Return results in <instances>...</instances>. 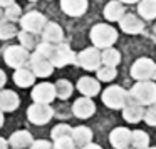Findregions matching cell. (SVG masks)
Masks as SVG:
<instances>
[{"label": "cell", "mask_w": 156, "mask_h": 149, "mask_svg": "<svg viewBox=\"0 0 156 149\" xmlns=\"http://www.w3.org/2000/svg\"><path fill=\"white\" fill-rule=\"evenodd\" d=\"M129 99L143 106H151L156 102V84L153 81H138L129 91Z\"/></svg>", "instance_id": "cell-1"}, {"label": "cell", "mask_w": 156, "mask_h": 149, "mask_svg": "<svg viewBox=\"0 0 156 149\" xmlns=\"http://www.w3.org/2000/svg\"><path fill=\"white\" fill-rule=\"evenodd\" d=\"M91 37L94 47L98 49H108L118 40V32H116L114 27L111 25H106V24H98L91 29Z\"/></svg>", "instance_id": "cell-2"}, {"label": "cell", "mask_w": 156, "mask_h": 149, "mask_svg": "<svg viewBox=\"0 0 156 149\" xmlns=\"http://www.w3.org/2000/svg\"><path fill=\"white\" fill-rule=\"evenodd\" d=\"M30 50H27L25 47H22L20 44L19 45H7L4 49V61L9 67L20 69V67H27L29 61H30Z\"/></svg>", "instance_id": "cell-3"}, {"label": "cell", "mask_w": 156, "mask_h": 149, "mask_svg": "<svg viewBox=\"0 0 156 149\" xmlns=\"http://www.w3.org/2000/svg\"><path fill=\"white\" fill-rule=\"evenodd\" d=\"M128 101H129V94L121 85H109L108 89L102 91V102L109 109H122L128 104Z\"/></svg>", "instance_id": "cell-4"}, {"label": "cell", "mask_w": 156, "mask_h": 149, "mask_svg": "<svg viewBox=\"0 0 156 149\" xmlns=\"http://www.w3.org/2000/svg\"><path fill=\"white\" fill-rule=\"evenodd\" d=\"M52 117H54V109L49 104L34 102L32 106L27 107V119L34 126H45L47 122H51Z\"/></svg>", "instance_id": "cell-5"}, {"label": "cell", "mask_w": 156, "mask_h": 149, "mask_svg": "<svg viewBox=\"0 0 156 149\" xmlns=\"http://www.w3.org/2000/svg\"><path fill=\"white\" fill-rule=\"evenodd\" d=\"M45 24H47V19H45L44 14L37 10H30V12H25L24 15L20 17L19 20V25H20L22 30H27V32H32V34H42Z\"/></svg>", "instance_id": "cell-6"}, {"label": "cell", "mask_w": 156, "mask_h": 149, "mask_svg": "<svg viewBox=\"0 0 156 149\" xmlns=\"http://www.w3.org/2000/svg\"><path fill=\"white\" fill-rule=\"evenodd\" d=\"M101 52L98 47H87L77 54V62L76 64L79 67L86 69V71H98L101 65Z\"/></svg>", "instance_id": "cell-7"}, {"label": "cell", "mask_w": 156, "mask_h": 149, "mask_svg": "<svg viewBox=\"0 0 156 149\" xmlns=\"http://www.w3.org/2000/svg\"><path fill=\"white\" fill-rule=\"evenodd\" d=\"M30 97L34 102H39V104H51L57 94H55V85L51 84V82H39V84L32 85V92Z\"/></svg>", "instance_id": "cell-8"}, {"label": "cell", "mask_w": 156, "mask_h": 149, "mask_svg": "<svg viewBox=\"0 0 156 149\" xmlns=\"http://www.w3.org/2000/svg\"><path fill=\"white\" fill-rule=\"evenodd\" d=\"M51 62L54 64V67H66L69 64H76L77 62V55L72 52V49L67 44H57L54 49V54L51 57Z\"/></svg>", "instance_id": "cell-9"}, {"label": "cell", "mask_w": 156, "mask_h": 149, "mask_svg": "<svg viewBox=\"0 0 156 149\" xmlns=\"http://www.w3.org/2000/svg\"><path fill=\"white\" fill-rule=\"evenodd\" d=\"M29 67L32 69V72L35 74V77L45 79L54 72V64L51 62V59L42 57V55L32 52L30 54V61H29Z\"/></svg>", "instance_id": "cell-10"}, {"label": "cell", "mask_w": 156, "mask_h": 149, "mask_svg": "<svg viewBox=\"0 0 156 149\" xmlns=\"http://www.w3.org/2000/svg\"><path fill=\"white\" fill-rule=\"evenodd\" d=\"M154 62L148 57H141L131 65V75L136 81H149L153 77Z\"/></svg>", "instance_id": "cell-11"}, {"label": "cell", "mask_w": 156, "mask_h": 149, "mask_svg": "<svg viewBox=\"0 0 156 149\" xmlns=\"http://www.w3.org/2000/svg\"><path fill=\"white\" fill-rule=\"evenodd\" d=\"M94 112H96V104L92 102V97L82 95V97L76 99L74 104H72V114L79 119H87Z\"/></svg>", "instance_id": "cell-12"}, {"label": "cell", "mask_w": 156, "mask_h": 149, "mask_svg": "<svg viewBox=\"0 0 156 149\" xmlns=\"http://www.w3.org/2000/svg\"><path fill=\"white\" fill-rule=\"evenodd\" d=\"M20 106V97L12 89H0V111L14 112Z\"/></svg>", "instance_id": "cell-13"}, {"label": "cell", "mask_w": 156, "mask_h": 149, "mask_svg": "<svg viewBox=\"0 0 156 149\" xmlns=\"http://www.w3.org/2000/svg\"><path fill=\"white\" fill-rule=\"evenodd\" d=\"M109 142L114 149H126L131 146V131L128 127H116L109 134Z\"/></svg>", "instance_id": "cell-14"}, {"label": "cell", "mask_w": 156, "mask_h": 149, "mask_svg": "<svg viewBox=\"0 0 156 149\" xmlns=\"http://www.w3.org/2000/svg\"><path fill=\"white\" fill-rule=\"evenodd\" d=\"M144 107H143V104H139V102L136 101H128V104L122 107V117H124V121L131 122V124H136V122H139L141 119H144Z\"/></svg>", "instance_id": "cell-15"}, {"label": "cell", "mask_w": 156, "mask_h": 149, "mask_svg": "<svg viewBox=\"0 0 156 149\" xmlns=\"http://www.w3.org/2000/svg\"><path fill=\"white\" fill-rule=\"evenodd\" d=\"M34 142V137L29 131L25 129H20V131H15L10 134L9 137V146L12 149H29Z\"/></svg>", "instance_id": "cell-16"}, {"label": "cell", "mask_w": 156, "mask_h": 149, "mask_svg": "<svg viewBox=\"0 0 156 149\" xmlns=\"http://www.w3.org/2000/svg\"><path fill=\"white\" fill-rule=\"evenodd\" d=\"M41 35H42V40L44 42L57 45V44H61L62 39H64V30H62V27L59 24H55V22H47Z\"/></svg>", "instance_id": "cell-17"}, {"label": "cell", "mask_w": 156, "mask_h": 149, "mask_svg": "<svg viewBox=\"0 0 156 149\" xmlns=\"http://www.w3.org/2000/svg\"><path fill=\"white\" fill-rule=\"evenodd\" d=\"M77 91L81 92L82 95H86V97H94V95L99 94V91H101V84H99L98 79L94 77H81L77 81Z\"/></svg>", "instance_id": "cell-18"}, {"label": "cell", "mask_w": 156, "mask_h": 149, "mask_svg": "<svg viewBox=\"0 0 156 149\" xmlns=\"http://www.w3.org/2000/svg\"><path fill=\"white\" fill-rule=\"evenodd\" d=\"M61 9L69 17H81L87 10V0H61Z\"/></svg>", "instance_id": "cell-19"}, {"label": "cell", "mask_w": 156, "mask_h": 149, "mask_svg": "<svg viewBox=\"0 0 156 149\" xmlns=\"http://www.w3.org/2000/svg\"><path fill=\"white\" fill-rule=\"evenodd\" d=\"M35 74L32 72L30 67H20V69H15L14 72V82L17 87H22V89H27V87H32L35 84Z\"/></svg>", "instance_id": "cell-20"}, {"label": "cell", "mask_w": 156, "mask_h": 149, "mask_svg": "<svg viewBox=\"0 0 156 149\" xmlns=\"http://www.w3.org/2000/svg\"><path fill=\"white\" fill-rule=\"evenodd\" d=\"M119 25H121L122 32H126V34H139V32H143V29H144L143 20L138 19L136 15H133V14L122 15V19L119 20Z\"/></svg>", "instance_id": "cell-21"}, {"label": "cell", "mask_w": 156, "mask_h": 149, "mask_svg": "<svg viewBox=\"0 0 156 149\" xmlns=\"http://www.w3.org/2000/svg\"><path fill=\"white\" fill-rule=\"evenodd\" d=\"M71 137L74 141L76 147H84L89 142H92V131L87 127V126H77V127H72Z\"/></svg>", "instance_id": "cell-22"}, {"label": "cell", "mask_w": 156, "mask_h": 149, "mask_svg": "<svg viewBox=\"0 0 156 149\" xmlns=\"http://www.w3.org/2000/svg\"><path fill=\"white\" fill-rule=\"evenodd\" d=\"M122 15H124V7H122V4L118 2V0H112V2H109L104 7V17H106V20H109V22L121 20Z\"/></svg>", "instance_id": "cell-23"}, {"label": "cell", "mask_w": 156, "mask_h": 149, "mask_svg": "<svg viewBox=\"0 0 156 149\" xmlns=\"http://www.w3.org/2000/svg\"><path fill=\"white\" fill-rule=\"evenodd\" d=\"M17 39H19V44L22 47H25L27 50H34L39 44V39H37V34H32V32H27V30H19L17 34Z\"/></svg>", "instance_id": "cell-24"}, {"label": "cell", "mask_w": 156, "mask_h": 149, "mask_svg": "<svg viewBox=\"0 0 156 149\" xmlns=\"http://www.w3.org/2000/svg\"><path fill=\"white\" fill-rule=\"evenodd\" d=\"M138 12L146 20L156 19V0H141L138 5Z\"/></svg>", "instance_id": "cell-25"}, {"label": "cell", "mask_w": 156, "mask_h": 149, "mask_svg": "<svg viewBox=\"0 0 156 149\" xmlns=\"http://www.w3.org/2000/svg\"><path fill=\"white\" fill-rule=\"evenodd\" d=\"M54 85H55V94H57V97L62 99V101L69 99L72 95V92H74V85H72L67 79H59Z\"/></svg>", "instance_id": "cell-26"}, {"label": "cell", "mask_w": 156, "mask_h": 149, "mask_svg": "<svg viewBox=\"0 0 156 149\" xmlns=\"http://www.w3.org/2000/svg\"><path fill=\"white\" fill-rule=\"evenodd\" d=\"M19 34V29L14 22H9V20H2L0 22V40H10V39L17 37Z\"/></svg>", "instance_id": "cell-27"}, {"label": "cell", "mask_w": 156, "mask_h": 149, "mask_svg": "<svg viewBox=\"0 0 156 149\" xmlns=\"http://www.w3.org/2000/svg\"><path fill=\"white\" fill-rule=\"evenodd\" d=\"M101 61H102V64H104V65H112V67H116V65L121 62V54H119L116 49L108 47V49H104V50H102Z\"/></svg>", "instance_id": "cell-28"}, {"label": "cell", "mask_w": 156, "mask_h": 149, "mask_svg": "<svg viewBox=\"0 0 156 149\" xmlns=\"http://www.w3.org/2000/svg\"><path fill=\"white\" fill-rule=\"evenodd\" d=\"M131 146L134 149H146L149 146V136L144 131H131Z\"/></svg>", "instance_id": "cell-29"}, {"label": "cell", "mask_w": 156, "mask_h": 149, "mask_svg": "<svg viewBox=\"0 0 156 149\" xmlns=\"http://www.w3.org/2000/svg\"><path fill=\"white\" fill-rule=\"evenodd\" d=\"M22 7L19 4H12V5H9L7 9L4 10V19L5 20H9V22H19L20 20V17H22Z\"/></svg>", "instance_id": "cell-30"}, {"label": "cell", "mask_w": 156, "mask_h": 149, "mask_svg": "<svg viewBox=\"0 0 156 149\" xmlns=\"http://www.w3.org/2000/svg\"><path fill=\"white\" fill-rule=\"evenodd\" d=\"M116 75H118V72L112 65H102L98 69V81L101 82H111L112 79H116Z\"/></svg>", "instance_id": "cell-31"}, {"label": "cell", "mask_w": 156, "mask_h": 149, "mask_svg": "<svg viewBox=\"0 0 156 149\" xmlns=\"http://www.w3.org/2000/svg\"><path fill=\"white\" fill-rule=\"evenodd\" d=\"M54 49H55L54 44H49V42L42 40V42H39V44H37V47L34 49V52H35V54H39V55H42V57L51 59L52 54H54Z\"/></svg>", "instance_id": "cell-32"}, {"label": "cell", "mask_w": 156, "mask_h": 149, "mask_svg": "<svg viewBox=\"0 0 156 149\" xmlns=\"http://www.w3.org/2000/svg\"><path fill=\"white\" fill-rule=\"evenodd\" d=\"M71 132H72V127L69 124H57V126H54L52 127V131H51V137L52 139H59V137H64V136H71Z\"/></svg>", "instance_id": "cell-33"}, {"label": "cell", "mask_w": 156, "mask_h": 149, "mask_svg": "<svg viewBox=\"0 0 156 149\" xmlns=\"http://www.w3.org/2000/svg\"><path fill=\"white\" fill-rule=\"evenodd\" d=\"M54 149H76V144L71 136H64V137L54 139Z\"/></svg>", "instance_id": "cell-34"}, {"label": "cell", "mask_w": 156, "mask_h": 149, "mask_svg": "<svg viewBox=\"0 0 156 149\" xmlns=\"http://www.w3.org/2000/svg\"><path fill=\"white\" fill-rule=\"evenodd\" d=\"M144 122L148 126H156V102H153L144 112Z\"/></svg>", "instance_id": "cell-35"}, {"label": "cell", "mask_w": 156, "mask_h": 149, "mask_svg": "<svg viewBox=\"0 0 156 149\" xmlns=\"http://www.w3.org/2000/svg\"><path fill=\"white\" fill-rule=\"evenodd\" d=\"M29 149H54V142L47 141V139H34Z\"/></svg>", "instance_id": "cell-36"}, {"label": "cell", "mask_w": 156, "mask_h": 149, "mask_svg": "<svg viewBox=\"0 0 156 149\" xmlns=\"http://www.w3.org/2000/svg\"><path fill=\"white\" fill-rule=\"evenodd\" d=\"M5 84H7V74L0 69V89H4Z\"/></svg>", "instance_id": "cell-37"}, {"label": "cell", "mask_w": 156, "mask_h": 149, "mask_svg": "<svg viewBox=\"0 0 156 149\" xmlns=\"http://www.w3.org/2000/svg\"><path fill=\"white\" fill-rule=\"evenodd\" d=\"M9 147H10V146H9V139L0 136V149H9Z\"/></svg>", "instance_id": "cell-38"}, {"label": "cell", "mask_w": 156, "mask_h": 149, "mask_svg": "<svg viewBox=\"0 0 156 149\" xmlns=\"http://www.w3.org/2000/svg\"><path fill=\"white\" fill-rule=\"evenodd\" d=\"M12 4H15V0H0V7L2 9H7L9 5H12Z\"/></svg>", "instance_id": "cell-39"}, {"label": "cell", "mask_w": 156, "mask_h": 149, "mask_svg": "<svg viewBox=\"0 0 156 149\" xmlns=\"http://www.w3.org/2000/svg\"><path fill=\"white\" fill-rule=\"evenodd\" d=\"M81 149H102V147L98 144H94V142H89L87 146H84V147H81Z\"/></svg>", "instance_id": "cell-40"}, {"label": "cell", "mask_w": 156, "mask_h": 149, "mask_svg": "<svg viewBox=\"0 0 156 149\" xmlns=\"http://www.w3.org/2000/svg\"><path fill=\"white\" fill-rule=\"evenodd\" d=\"M4 114H5L4 111H0V129L4 127V122H5V117H4Z\"/></svg>", "instance_id": "cell-41"}, {"label": "cell", "mask_w": 156, "mask_h": 149, "mask_svg": "<svg viewBox=\"0 0 156 149\" xmlns=\"http://www.w3.org/2000/svg\"><path fill=\"white\" fill-rule=\"evenodd\" d=\"M121 2H126V4H136L138 0H121Z\"/></svg>", "instance_id": "cell-42"}, {"label": "cell", "mask_w": 156, "mask_h": 149, "mask_svg": "<svg viewBox=\"0 0 156 149\" xmlns=\"http://www.w3.org/2000/svg\"><path fill=\"white\" fill-rule=\"evenodd\" d=\"M2 20H4V9L0 7V22H2Z\"/></svg>", "instance_id": "cell-43"}, {"label": "cell", "mask_w": 156, "mask_h": 149, "mask_svg": "<svg viewBox=\"0 0 156 149\" xmlns=\"http://www.w3.org/2000/svg\"><path fill=\"white\" fill-rule=\"evenodd\" d=\"M151 79H154V81H156V64H154V71H153V77Z\"/></svg>", "instance_id": "cell-44"}, {"label": "cell", "mask_w": 156, "mask_h": 149, "mask_svg": "<svg viewBox=\"0 0 156 149\" xmlns=\"http://www.w3.org/2000/svg\"><path fill=\"white\" fill-rule=\"evenodd\" d=\"M146 149H156V147H146Z\"/></svg>", "instance_id": "cell-45"}, {"label": "cell", "mask_w": 156, "mask_h": 149, "mask_svg": "<svg viewBox=\"0 0 156 149\" xmlns=\"http://www.w3.org/2000/svg\"><path fill=\"white\" fill-rule=\"evenodd\" d=\"M29 2H35V0H29Z\"/></svg>", "instance_id": "cell-46"}, {"label": "cell", "mask_w": 156, "mask_h": 149, "mask_svg": "<svg viewBox=\"0 0 156 149\" xmlns=\"http://www.w3.org/2000/svg\"><path fill=\"white\" fill-rule=\"evenodd\" d=\"M154 32H156V25H154Z\"/></svg>", "instance_id": "cell-47"}, {"label": "cell", "mask_w": 156, "mask_h": 149, "mask_svg": "<svg viewBox=\"0 0 156 149\" xmlns=\"http://www.w3.org/2000/svg\"><path fill=\"white\" fill-rule=\"evenodd\" d=\"M126 149H129V147H126ZM133 149H134V147H133Z\"/></svg>", "instance_id": "cell-48"}]
</instances>
